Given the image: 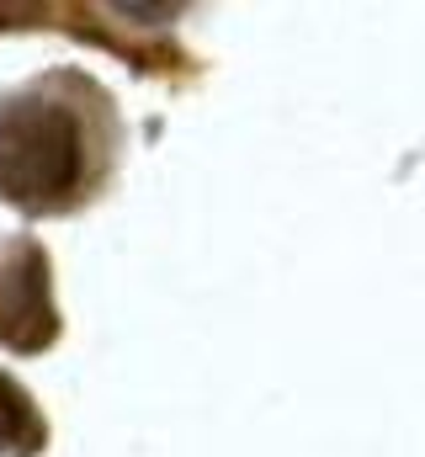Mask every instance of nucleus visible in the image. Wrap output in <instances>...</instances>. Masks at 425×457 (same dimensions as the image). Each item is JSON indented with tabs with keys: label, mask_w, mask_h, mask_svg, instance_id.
Segmentation results:
<instances>
[{
	"label": "nucleus",
	"mask_w": 425,
	"mask_h": 457,
	"mask_svg": "<svg viewBox=\"0 0 425 457\" xmlns=\"http://www.w3.org/2000/svg\"><path fill=\"white\" fill-rule=\"evenodd\" d=\"M38 442V415H32V399L21 394V383H11L0 372V453L11 447H27Z\"/></svg>",
	"instance_id": "obj_2"
},
{
	"label": "nucleus",
	"mask_w": 425,
	"mask_h": 457,
	"mask_svg": "<svg viewBox=\"0 0 425 457\" xmlns=\"http://www.w3.org/2000/svg\"><path fill=\"white\" fill-rule=\"evenodd\" d=\"M117 11L122 16H176V5H133V0H122Z\"/></svg>",
	"instance_id": "obj_3"
},
{
	"label": "nucleus",
	"mask_w": 425,
	"mask_h": 457,
	"mask_svg": "<svg viewBox=\"0 0 425 457\" xmlns=\"http://www.w3.org/2000/svg\"><path fill=\"white\" fill-rule=\"evenodd\" d=\"M80 181V128L59 107L0 112V192L16 203H54Z\"/></svg>",
	"instance_id": "obj_1"
}]
</instances>
